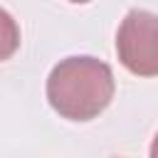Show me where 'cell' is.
<instances>
[{"mask_svg": "<svg viewBox=\"0 0 158 158\" xmlns=\"http://www.w3.org/2000/svg\"><path fill=\"white\" fill-rule=\"evenodd\" d=\"M148 158H158V133L153 136V143H151V151H148Z\"/></svg>", "mask_w": 158, "mask_h": 158, "instance_id": "4", "label": "cell"}, {"mask_svg": "<svg viewBox=\"0 0 158 158\" xmlns=\"http://www.w3.org/2000/svg\"><path fill=\"white\" fill-rule=\"evenodd\" d=\"M118 62L136 77H158V15L133 7L116 32Z\"/></svg>", "mask_w": 158, "mask_h": 158, "instance_id": "2", "label": "cell"}, {"mask_svg": "<svg viewBox=\"0 0 158 158\" xmlns=\"http://www.w3.org/2000/svg\"><path fill=\"white\" fill-rule=\"evenodd\" d=\"M20 47V27L15 17L0 7V62L10 59Z\"/></svg>", "mask_w": 158, "mask_h": 158, "instance_id": "3", "label": "cell"}, {"mask_svg": "<svg viewBox=\"0 0 158 158\" xmlns=\"http://www.w3.org/2000/svg\"><path fill=\"white\" fill-rule=\"evenodd\" d=\"M116 81L106 62L74 54L57 62L47 77V101L49 106L69 121L96 118L114 99Z\"/></svg>", "mask_w": 158, "mask_h": 158, "instance_id": "1", "label": "cell"}]
</instances>
